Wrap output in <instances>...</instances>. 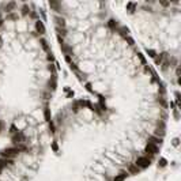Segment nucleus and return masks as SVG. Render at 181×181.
I'll use <instances>...</instances> for the list:
<instances>
[{
	"instance_id": "f257e3e1",
	"label": "nucleus",
	"mask_w": 181,
	"mask_h": 181,
	"mask_svg": "<svg viewBox=\"0 0 181 181\" xmlns=\"http://www.w3.org/2000/svg\"><path fill=\"white\" fill-rule=\"evenodd\" d=\"M19 154V150L18 147H11V148H5L3 151L0 152V155L3 158H7V159H12L14 157H16Z\"/></svg>"
},
{
	"instance_id": "f03ea898",
	"label": "nucleus",
	"mask_w": 181,
	"mask_h": 181,
	"mask_svg": "<svg viewBox=\"0 0 181 181\" xmlns=\"http://www.w3.org/2000/svg\"><path fill=\"white\" fill-rule=\"evenodd\" d=\"M135 165H136L139 169H146V167H148L151 165V159L148 157H139L138 159H136V163H135Z\"/></svg>"
},
{
	"instance_id": "7ed1b4c3",
	"label": "nucleus",
	"mask_w": 181,
	"mask_h": 181,
	"mask_svg": "<svg viewBox=\"0 0 181 181\" xmlns=\"http://www.w3.org/2000/svg\"><path fill=\"white\" fill-rule=\"evenodd\" d=\"M26 140V138H25V135L22 132H18V133H15L14 135V138H12V142L15 143V144H22V143Z\"/></svg>"
},
{
	"instance_id": "20e7f679",
	"label": "nucleus",
	"mask_w": 181,
	"mask_h": 181,
	"mask_svg": "<svg viewBox=\"0 0 181 181\" xmlns=\"http://www.w3.org/2000/svg\"><path fill=\"white\" fill-rule=\"evenodd\" d=\"M146 152H150L151 155H155L158 152V146L152 144V143H148L147 146H146Z\"/></svg>"
},
{
	"instance_id": "39448f33",
	"label": "nucleus",
	"mask_w": 181,
	"mask_h": 181,
	"mask_svg": "<svg viewBox=\"0 0 181 181\" xmlns=\"http://www.w3.org/2000/svg\"><path fill=\"white\" fill-rule=\"evenodd\" d=\"M55 20H56V27H60V29H64V26H65V20H64V18H61V16H55Z\"/></svg>"
},
{
	"instance_id": "423d86ee",
	"label": "nucleus",
	"mask_w": 181,
	"mask_h": 181,
	"mask_svg": "<svg viewBox=\"0 0 181 181\" xmlns=\"http://www.w3.org/2000/svg\"><path fill=\"white\" fill-rule=\"evenodd\" d=\"M35 29H37V31L40 34L45 33V26H44V23L41 22V20H37V22H35Z\"/></svg>"
},
{
	"instance_id": "0eeeda50",
	"label": "nucleus",
	"mask_w": 181,
	"mask_h": 181,
	"mask_svg": "<svg viewBox=\"0 0 181 181\" xmlns=\"http://www.w3.org/2000/svg\"><path fill=\"white\" fill-rule=\"evenodd\" d=\"M15 7H16V3H15V1H10V3L5 4V11H7V12H12Z\"/></svg>"
},
{
	"instance_id": "6e6552de",
	"label": "nucleus",
	"mask_w": 181,
	"mask_h": 181,
	"mask_svg": "<svg viewBox=\"0 0 181 181\" xmlns=\"http://www.w3.org/2000/svg\"><path fill=\"white\" fill-rule=\"evenodd\" d=\"M148 140H150V143H152V144H161L162 143V138H158V136H150L148 138Z\"/></svg>"
},
{
	"instance_id": "1a4fd4ad",
	"label": "nucleus",
	"mask_w": 181,
	"mask_h": 181,
	"mask_svg": "<svg viewBox=\"0 0 181 181\" xmlns=\"http://www.w3.org/2000/svg\"><path fill=\"white\" fill-rule=\"evenodd\" d=\"M128 171L131 173V174H139V171H140V169H139L136 165H129L128 167Z\"/></svg>"
},
{
	"instance_id": "9d476101",
	"label": "nucleus",
	"mask_w": 181,
	"mask_h": 181,
	"mask_svg": "<svg viewBox=\"0 0 181 181\" xmlns=\"http://www.w3.org/2000/svg\"><path fill=\"white\" fill-rule=\"evenodd\" d=\"M125 178H127V173H125V171H123V173H120L119 176L114 177V180H113V181H124Z\"/></svg>"
},
{
	"instance_id": "9b49d317",
	"label": "nucleus",
	"mask_w": 181,
	"mask_h": 181,
	"mask_svg": "<svg viewBox=\"0 0 181 181\" xmlns=\"http://www.w3.org/2000/svg\"><path fill=\"white\" fill-rule=\"evenodd\" d=\"M44 116H45V120H46L48 123L52 121V120H50V109H45L44 110Z\"/></svg>"
},
{
	"instance_id": "f8f14e48",
	"label": "nucleus",
	"mask_w": 181,
	"mask_h": 181,
	"mask_svg": "<svg viewBox=\"0 0 181 181\" xmlns=\"http://www.w3.org/2000/svg\"><path fill=\"white\" fill-rule=\"evenodd\" d=\"M108 25H109V27H112V29L119 27V23H117V20H114V19H110L109 22H108Z\"/></svg>"
},
{
	"instance_id": "ddd939ff",
	"label": "nucleus",
	"mask_w": 181,
	"mask_h": 181,
	"mask_svg": "<svg viewBox=\"0 0 181 181\" xmlns=\"http://www.w3.org/2000/svg\"><path fill=\"white\" fill-rule=\"evenodd\" d=\"M146 52H147V55L150 57H157V52H155V50H152V49H147Z\"/></svg>"
},
{
	"instance_id": "4468645a",
	"label": "nucleus",
	"mask_w": 181,
	"mask_h": 181,
	"mask_svg": "<svg viewBox=\"0 0 181 181\" xmlns=\"http://www.w3.org/2000/svg\"><path fill=\"white\" fill-rule=\"evenodd\" d=\"M127 7H128L129 12H133V10H135V7H136V3H128Z\"/></svg>"
},
{
	"instance_id": "2eb2a0df",
	"label": "nucleus",
	"mask_w": 181,
	"mask_h": 181,
	"mask_svg": "<svg viewBox=\"0 0 181 181\" xmlns=\"http://www.w3.org/2000/svg\"><path fill=\"white\" fill-rule=\"evenodd\" d=\"M56 30H57V34H59V37H60V35H65V29L56 27Z\"/></svg>"
},
{
	"instance_id": "dca6fc26",
	"label": "nucleus",
	"mask_w": 181,
	"mask_h": 181,
	"mask_svg": "<svg viewBox=\"0 0 181 181\" xmlns=\"http://www.w3.org/2000/svg\"><path fill=\"white\" fill-rule=\"evenodd\" d=\"M41 45H42V48L46 50V52H49V46H48V42L45 40H41Z\"/></svg>"
},
{
	"instance_id": "f3484780",
	"label": "nucleus",
	"mask_w": 181,
	"mask_h": 181,
	"mask_svg": "<svg viewBox=\"0 0 181 181\" xmlns=\"http://www.w3.org/2000/svg\"><path fill=\"white\" fill-rule=\"evenodd\" d=\"M163 56H165V53H162L159 57H154V59H155V64H161V63H162V59H163Z\"/></svg>"
},
{
	"instance_id": "a211bd4d",
	"label": "nucleus",
	"mask_w": 181,
	"mask_h": 181,
	"mask_svg": "<svg viewBox=\"0 0 181 181\" xmlns=\"http://www.w3.org/2000/svg\"><path fill=\"white\" fill-rule=\"evenodd\" d=\"M167 165V161L166 159H165V158H161V159H159V166H162V167H165Z\"/></svg>"
},
{
	"instance_id": "6ab92c4d",
	"label": "nucleus",
	"mask_w": 181,
	"mask_h": 181,
	"mask_svg": "<svg viewBox=\"0 0 181 181\" xmlns=\"http://www.w3.org/2000/svg\"><path fill=\"white\" fill-rule=\"evenodd\" d=\"M120 31H121L123 35H128V29L127 27H120Z\"/></svg>"
},
{
	"instance_id": "aec40b11",
	"label": "nucleus",
	"mask_w": 181,
	"mask_h": 181,
	"mask_svg": "<svg viewBox=\"0 0 181 181\" xmlns=\"http://www.w3.org/2000/svg\"><path fill=\"white\" fill-rule=\"evenodd\" d=\"M29 11H30V10H29L27 5H23V8H22V14L26 15V14H29Z\"/></svg>"
},
{
	"instance_id": "412c9836",
	"label": "nucleus",
	"mask_w": 181,
	"mask_h": 181,
	"mask_svg": "<svg viewBox=\"0 0 181 181\" xmlns=\"http://www.w3.org/2000/svg\"><path fill=\"white\" fill-rule=\"evenodd\" d=\"M10 132L12 133V135H15V133H18L19 131H16V127H15V125H12V127H11V131H10Z\"/></svg>"
},
{
	"instance_id": "4be33fe9",
	"label": "nucleus",
	"mask_w": 181,
	"mask_h": 181,
	"mask_svg": "<svg viewBox=\"0 0 181 181\" xmlns=\"http://www.w3.org/2000/svg\"><path fill=\"white\" fill-rule=\"evenodd\" d=\"M138 56H139V59L142 60V63H143V64H146V60H144V57H143V55H142V53H138Z\"/></svg>"
},
{
	"instance_id": "5701e85b",
	"label": "nucleus",
	"mask_w": 181,
	"mask_h": 181,
	"mask_svg": "<svg viewBox=\"0 0 181 181\" xmlns=\"http://www.w3.org/2000/svg\"><path fill=\"white\" fill-rule=\"evenodd\" d=\"M52 150H53V151H57V150H59V147H57L56 143H52Z\"/></svg>"
},
{
	"instance_id": "b1692460",
	"label": "nucleus",
	"mask_w": 181,
	"mask_h": 181,
	"mask_svg": "<svg viewBox=\"0 0 181 181\" xmlns=\"http://www.w3.org/2000/svg\"><path fill=\"white\" fill-rule=\"evenodd\" d=\"M127 40H128V42H129V45H133V40H132V38H127Z\"/></svg>"
},
{
	"instance_id": "393cba45",
	"label": "nucleus",
	"mask_w": 181,
	"mask_h": 181,
	"mask_svg": "<svg viewBox=\"0 0 181 181\" xmlns=\"http://www.w3.org/2000/svg\"><path fill=\"white\" fill-rule=\"evenodd\" d=\"M173 144H174V146H178V139H174V140H173Z\"/></svg>"
},
{
	"instance_id": "a878e982",
	"label": "nucleus",
	"mask_w": 181,
	"mask_h": 181,
	"mask_svg": "<svg viewBox=\"0 0 181 181\" xmlns=\"http://www.w3.org/2000/svg\"><path fill=\"white\" fill-rule=\"evenodd\" d=\"M1 25H3V19L0 18V26H1Z\"/></svg>"
},
{
	"instance_id": "bb28decb",
	"label": "nucleus",
	"mask_w": 181,
	"mask_h": 181,
	"mask_svg": "<svg viewBox=\"0 0 181 181\" xmlns=\"http://www.w3.org/2000/svg\"><path fill=\"white\" fill-rule=\"evenodd\" d=\"M1 44H3V40H1V37H0V46H1Z\"/></svg>"
},
{
	"instance_id": "cd10ccee",
	"label": "nucleus",
	"mask_w": 181,
	"mask_h": 181,
	"mask_svg": "<svg viewBox=\"0 0 181 181\" xmlns=\"http://www.w3.org/2000/svg\"><path fill=\"white\" fill-rule=\"evenodd\" d=\"M0 132H1V123H0Z\"/></svg>"
}]
</instances>
